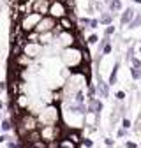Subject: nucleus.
Returning <instances> with one entry per match:
<instances>
[{
    "mask_svg": "<svg viewBox=\"0 0 141 148\" xmlns=\"http://www.w3.org/2000/svg\"><path fill=\"white\" fill-rule=\"evenodd\" d=\"M14 127H16V132H18V138L23 139L28 132L35 131V129H39V120L35 115L28 113V111H23V113L18 116L16 120H12Z\"/></svg>",
    "mask_w": 141,
    "mask_h": 148,
    "instance_id": "1",
    "label": "nucleus"
},
{
    "mask_svg": "<svg viewBox=\"0 0 141 148\" xmlns=\"http://www.w3.org/2000/svg\"><path fill=\"white\" fill-rule=\"evenodd\" d=\"M62 60H64L65 67H67L70 72H76V71L83 65V55H81V49H79L78 46H70V48L62 49Z\"/></svg>",
    "mask_w": 141,
    "mask_h": 148,
    "instance_id": "2",
    "label": "nucleus"
},
{
    "mask_svg": "<svg viewBox=\"0 0 141 148\" xmlns=\"http://www.w3.org/2000/svg\"><path fill=\"white\" fill-rule=\"evenodd\" d=\"M41 18H42V16L37 14V12H30V14L21 16L20 21H18V25H20V28H21L23 34H28V32H32L35 27H37V23L41 21Z\"/></svg>",
    "mask_w": 141,
    "mask_h": 148,
    "instance_id": "3",
    "label": "nucleus"
},
{
    "mask_svg": "<svg viewBox=\"0 0 141 148\" xmlns=\"http://www.w3.org/2000/svg\"><path fill=\"white\" fill-rule=\"evenodd\" d=\"M37 120L42 125H57V122H58V108L53 106V104L46 106L42 109L41 116H37Z\"/></svg>",
    "mask_w": 141,
    "mask_h": 148,
    "instance_id": "4",
    "label": "nucleus"
},
{
    "mask_svg": "<svg viewBox=\"0 0 141 148\" xmlns=\"http://www.w3.org/2000/svg\"><path fill=\"white\" fill-rule=\"evenodd\" d=\"M60 132H62V129L58 125H42V127H39L41 139L46 141V143H49V141H58L62 138Z\"/></svg>",
    "mask_w": 141,
    "mask_h": 148,
    "instance_id": "5",
    "label": "nucleus"
},
{
    "mask_svg": "<svg viewBox=\"0 0 141 148\" xmlns=\"http://www.w3.org/2000/svg\"><path fill=\"white\" fill-rule=\"evenodd\" d=\"M48 16H51L53 20H57V21H60L62 18L69 16V9L65 7V4L62 2V0H57V2H51V4H49Z\"/></svg>",
    "mask_w": 141,
    "mask_h": 148,
    "instance_id": "6",
    "label": "nucleus"
},
{
    "mask_svg": "<svg viewBox=\"0 0 141 148\" xmlns=\"http://www.w3.org/2000/svg\"><path fill=\"white\" fill-rule=\"evenodd\" d=\"M58 21L57 20H53L51 16H42L41 18V21L37 23V27L34 28V32H37V34H46V32H53V28H55Z\"/></svg>",
    "mask_w": 141,
    "mask_h": 148,
    "instance_id": "7",
    "label": "nucleus"
},
{
    "mask_svg": "<svg viewBox=\"0 0 141 148\" xmlns=\"http://www.w3.org/2000/svg\"><path fill=\"white\" fill-rule=\"evenodd\" d=\"M49 0H32V12H37L41 16H48L49 11Z\"/></svg>",
    "mask_w": 141,
    "mask_h": 148,
    "instance_id": "8",
    "label": "nucleus"
},
{
    "mask_svg": "<svg viewBox=\"0 0 141 148\" xmlns=\"http://www.w3.org/2000/svg\"><path fill=\"white\" fill-rule=\"evenodd\" d=\"M42 49H44V48H42L41 44H34V42H27V44H25V48H23V55H27L28 58H32V60H34V58H37L39 55L42 53Z\"/></svg>",
    "mask_w": 141,
    "mask_h": 148,
    "instance_id": "9",
    "label": "nucleus"
},
{
    "mask_svg": "<svg viewBox=\"0 0 141 148\" xmlns=\"http://www.w3.org/2000/svg\"><path fill=\"white\" fill-rule=\"evenodd\" d=\"M138 11H134V7H127V9H123V12L120 14V25L122 27H127L131 21H132V18L136 16Z\"/></svg>",
    "mask_w": 141,
    "mask_h": 148,
    "instance_id": "10",
    "label": "nucleus"
},
{
    "mask_svg": "<svg viewBox=\"0 0 141 148\" xmlns=\"http://www.w3.org/2000/svg\"><path fill=\"white\" fill-rule=\"evenodd\" d=\"M97 94L101 97H108L110 95V85L102 79V76H101L99 71H97Z\"/></svg>",
    "mask_w": 141,
    "mask_h": 148,
    "instance_id": "11",
    "label": "nucleus"
},
{
    "mask_svg": "<svg viewBox=\"0 0 141 148\" xmlns=\"http://www.w3.org/2000/svg\"><path fill=\"white\" fill-rule=\"evenodd\" d=\"M58 25L62 27V30H64V32H70V34H76V21L73 20V18H69V16L62 18V20L58 21Z\"/></svg>",
    "mask_w": 141,
    "mask_h": 148,
    "instance_id": "12",
    "label": "nucleus"
},
{
    "mask_svg": "<svg viewBox=\"0 0 141 148\" xmlns=\"http://www.w3.org/2000/svg\"><path fill=\"white\" fill-rule=\"evenodd\" d=\"M86 102H88V104H86V109H88V113H92V115H99L101 111H102V102H101L99 99L92 97V99H88Z\"/></svg>",
    "mask_w": 141,
    "mask_h": 148,
    "instance_id": "13",
    "label": "nucleus"
},
{
    "mask_svg": "<svg viewBox=\"0 0 141 148\" xmlns=\"http://www.w3.org/2000/svg\"><path fill=\"white\" fill-rule=\"evenodd\" d=\"M65 138H69L73 143H76L78 146L81 145V141H83V138H81V132L78 131V129H67L65 131V134H64Z\"/></svg>",
    "mask_w": 141,
    "mask_h": 148,
    "instance_id": "14",
    "label": "nucleus"
},
{
    "mask_svg": "<svg viewBox=\"0 0 141 148\" xmlns=\"http://www.w3.org/2000/svg\"><path fill=\"white\" fill-rule=\"evenodd\" d=\"M55 34L53 32H46V34H39V44L44 48V46H49V44H53L55 42Z\"/></svg>",
    "mask_w": 141,
    "mask_h": 148,
    "instance_id": "15",
    "label": "nucleus"
},
{
    "mask_svg": "<svg viewBox=\"0 0 141 148\" xmlns=\"http://www.w3.org/2000/svg\"><path fill=\"white\" fill-rule=\"evenodd\" d=\"M97 20H99V25L110 27V25H113V21H115V16H113L110 11H104V12H101V18H97Z\"/></svg>",
    "mask_w": 141,
    "mask_h": 148,
    "instance_id": "16",
    "label": "nucleus"
},
{
    "mask_svg": "<svg viewBox=\"0 0 141 148\" xmlns=\"http://www.w3.org/2000/svg\"><path fill=\"white\" fill-rule=\"evenodd\" d=\"M123 9V4H122V0H111V2L108 4V11L115 16V14H118L120 11ZM116 18V16H115Z\"/></svg>",
    "mask_w": 141,
    "mask_h": 148,
    "instance_id": "17",
    "label": "nucleus"
},
{
    "mask_svg": "<svg viewBox=\"0 0 141 148\" xmlns=\"http://www.w3.org/2000/svg\"><path fill=\"white\" fill-rule=\"evenodd\" d=\"M118 69H120V62L116 60V62L113 64L111 76H110V81H108V85H110V86H111V85H116V81H118Z\"/></svg>",
    "mask_w": 141,
    "mask_h": 148,
    "instance_id": "18",
    "label": "nucleus"
},
{
    "mask_svg": "<svg viewBox=\"0 0 141 148\" xmlns=\"http://www.w3.org/2000/svg\"><path fill=\"white\" fill-rule=\"evenodd\" d=\"M58 148H79L76 143H73L69 138H65V136H62L60 139H58Z\"/></svg>",
    "mask_w": 141,
    "mask_h": 148,
    "instance_id": "19",
    "label": "nucleus"
},
{
    "mask_svg": "<svg viewBox=\"0 0 141 148\" xmlns=\"http://www.w3.org/2000/svg\"><path fill=\"white\" fill-rule=\"evenodd\" d=\"M12 127H14V123H12L11 118H2V120H0V131H2V132L12 131Z\"/></svg>",
    "mask_w": 141,
    "mask_h": 148,
    "instance_id": "20",
    "label": "nucleus"
},
{
    "mask_svg": "<svg viewBox=\"0 0 141 148\" xmlns=\"http://www.w3.org/2000/svg\"><path fill=\"white\" fill-rule=\"evenodd\" d=\"M139 27H141V11L136 12V16L132 18V21L127 25V28L129 30H134V28H139Z\"/></svg>",
    "mask_w": 141,
    "mask_h": 148,
    "instance_id": "21",
    "label": "nucleus"
},
{
    "mask_svg": "<svg viewBox=\"0 0 141 148\" xmlns=\"http://www.w3.org/2000/svg\"><path fill=\"white\" fill-rule=\"evenodd\" d=\"M25 42H34V44H39V34L37 32H28L25 34Z\"/></svg>",
    "mask_w": 141,
    "mask_h": 148,
    "instance_id": "22",
    "label": "nucleus"
},
{
    "mask_svg": "<svg viewBox=\"0 0 141 148\" xmlns=\"http://www.w3.org/2000/svg\"><path fill=\"white\" fill-rule=\"evenodd\" d=\"M86 46H94V44H99V35L95 32H92L90 35H86Z\"/></svg>",
    "mask_w": 141,
    "mask_h": 148,
    "instance_id": "23",
    "label": "nucleus"
},
{
    "mask_svg": "<svg viewBox=\"0 0 141 148\" xmlns=\"http://www.w3.org/2000/svg\"><path fill=\"white\" fill-rule=\"evenodd\" d=\"M99 27V20L97 18H88V23H86V30L88 32H94Z\"/></svg>",
    "mask_w": 141,
    "mask_h": 148,
    "instance_id": "24",
    "label": "nucleus"
},
{
    "mask_svg": "<svg viewBox=\"0 0 141 148\" xmlns=\"http://www.w3.org/2000/svg\"><path fill=\"white\" fill-rule=\"evenodd\" d=\"M101 42H102V41H101ZM102 44H104V42H102ZM111 51H113V44H111V42H108V44H104V46H102V49H101V53H102V57H106V55H110Z\"/></svg>",
    "mask_w": 141,
    "mask_h": 148,
    "instance_id": "25",
    "label": "nucleus"
},
{
    "mask_svg": "<svg viewBox=\"0 0 141 148\" xmlns=\"http://www.w3.org/2000/svg\"><path fill=\"white\" fill-rule=\"evenodd\" d=\"M131 78H132L134 81H138V79H141V69H136V67H131Z\"/></svg>",
    "mask_w": 141,
    "mask_h": 148,
    "instance_id": "26",
    "label": "nucleus"
},
{
    "mask_svg": "<svg viewBox=\"0 0 141 148\" xmlns=\"http://www.w3.org/2000/svg\"><path fill=\"white\" fill-rule=\"evenodd\" d=\"M97 95V86L94 83H88V99H92Z\"/></svg>",
    "mask_w": 141,
    "mask_h": 148,
    "instance_id": "27",
    "label": "nucleus"
},
{
    "mask_svg": "<svg viewBox=\"0 0 141 148\" xmlns=\"http://www.w3.org/2000/svg\"><path fill=\"white\" fill-rule=\"evenodd\" d=\"M115 99H116L118 102H123V101H125V92H123V90L115 92Z\"/></svg>",
    "mask_w": 141,
    "mask_h": 148,
    "instance_id": "28",
    "label": "nucleus"
},
{
    "mask_svg": "<svg viewBox=\"0 0 141 148\" xmlns=\"http://www.w3.org/2000/svg\"><path fill=\"white\" fill-rule=\"evenodd\" d=\"M129 64H131V67H136V69H141V58H131L129 60Z\"/></svg>",
    "mask_w": 141,
    "mask_h": 148,
    "instance_id": "29",
    "label": "nucleus"
},
{
    "mask_svg": "<svg viewBox=\"0 0 141 148\" xmlns=\"http://www.w3.org/2000/svg\"><path fill=\"white\" fill-rule=\"evenodd\" d=\"M115 32H116L115 25H110V27H106V30H104V35H108V37H111V35H115Z\"/></svg>",
    "mask_w": 141,
    "mask_h": 148,
    "instance_id": "30",
    "label": "nucleus"
},
{
    "mask_svg": "<svg viewBox=\"0 0 141 148\" xmlns=\"http://www.w3.org/2000/svg\"><path fill=\"white\" fill-rule=\"evenodd\" d=\"M127 134H129V131H127V129H123V127H120L118 131H116V138H125Z\"/></svg>",
    "mask_w": 141,
    "mask_h": 148,
    "instance_id": "31",
    "label": "nucleus"
},
{
    "mask_svg": "<svg viewBox=\"0 0 141 148\" xmlns=\"http://www.w3.org/2000/svg\"><path fill=\"white\" fill-rule=\"evenodd\" d=\"M122 127H123V129H127V131H129V129L132 127V122H131L129 118H122Z\"/></svg>",
    "mask_w": 141,
    "mask_h": 148,
    "instance_id": "32",
    "label": "nucleus"
},
{
    "mask_svg": "<svg viewBox=\"0 0 141 148\" xmlns=\"http://www.w3.org/2000/svg\"><path fill=\"white\" fill-rule=\"evenodd\" d=\"M7 148H18V141L7 136Z\"/></svg>",
    "mask_w": 141,
    "mask_h": 148,
    "instance_id": "33",
    "label": "nucleus"
},
{
    "mask_svg": "<svg viewBox=\"0 0 141 148\" xmlns=\"http://www.w3.org/2000/svg\"><path fill=\"white\" fill-rule=\"evenodd\" d=\"M81 143H83V145H85L86 148H94V141H92L90 138H85V139H83Z\"/></svg>",
    "mask_w": 141,
    "mask_h": 148,
    "instance_id": "34",
    "label": "nucleus"
},
{
    "mask_svg": "<svg viewBox=\"0 0 141 148\" xmlns=\"http://www.w3.org/2000/svg\"><path fill=\"white\" fill-rule=\"evenodd\" d=\"M104 145L108 146V148H113V146H115V139H111V138H104Z\"/></svg>",
    "mask_w": 141,
    "mask_h": 148,
    "instance_id": "35",
    "label": "nucleus"
},
{
    "mask_svg": "<svg viewBox=\"0 0 141 148\" xmlns=\"http://www.w3.org/2000/svg\"><path fill=\"white\" fill-rule=\"evenodd\" d=\"M134 46H129V49H127V60H131V58H134Z\"/></svg>",
    "mask_w": 141,
    "mask_h": 148,
    "instance_id": "36",
    "label": "nucleus"
},
{
    "mask_svg": "<svg viewBox=\"0 0 141 148\" xmlns=\"http://www.w3.org/2000/svg\"><path fill=\"white\" fill-rule=\"evenodd\" d=\"M34 146H35V148H46V141L39 139V141H35V143H34Z\"/></svg>",
    "mask_w": 141,
    "mask_h": 148,
    "instance_id": "37",
    "label": "nucleus"
},
{
    "mask_svg": "<svg viewBox=\"0 0 141 148\" xmlns=\"http://www.w3.org/2000/svg\"><path fill=\"white\" fill-rule=\"evenodd\" d=\"M46 148H58V141H49V143H46Z\"/></svg>",
    "mask_w": 141,
    "mask_h": 148,
    "instance_id": "38",
    "label": "nucleus"
},
{
    "mask_svg": "<svg viewBox=\"0 0 141 148\" xmlns=\"http://www.w3.org/2000/svg\"><path fill=\"white\" fill-rule=\"evenodd\" d=\"M7 90V81H0V92H5Z\"/></svg>",
    "mask_w": 141,
    "mask_h": 148,
    "instance_id": "39",
    "label": "nucleus"
},
{
    "mask_svg": "<svg viewBox=\"0 0 141 148\" xmlns=\"http://www.w3.org/2000/svg\"><path fill=\"white\" fill-rule=\"evenodd\" d=\"M125 148H138V145H136L134 141H127V143H125Z\"/></svg>",
    "mask_w": 141,
    "mask_h": 148,
    "instance_id": "40",
    "label": "nucleus"
},
{
    "mask_svg": "<svg viewBox=\"0 0 141 148\" xmlns=\"http://www.w3.org/2000/svg\"><path fill=\"white\" fill-rule=\"evenodd\" d=\"M7 141V136L5 134H0V143H5Z\"/></svg>",
    "mask_w": 141,
    "mask_h": 148,
    "instance_id": "41",
    "label": "nucleus"
},
{
    "mask_svg": "<svg viewBox=\"0 0 141 148\" xmlns=\"http://www.w3.org/2000/svg\"><path fill=\"white\" fill-rule=\"evenodd\" d=\"M27 2H32V0H18V4H27Z\"/></svg>",
    "mask_w": 141,
    "mask_h": 148,
    "instance_id": "42",
    "label": "nucleus"
},
{
    "mask_svg": "<svg viewBox=\"0 0 141 148\" xmlns=\"http://www.w3.org/2000/svg\"><path fill=\"white\" fill-rule=\"evenodd\" d=\"M4 106H5V104H4V101H0V111L4 109Z\"/></svg>",
    "mask_w": 141,
    "mask_h": 148,
    "instance_id": "43",
    "label": "nucleus"
},
{
    "mask_svg": "<svg viewBox=\"0 0 141 148\" xmlns=\"http://www.w3.org/2000/svg\"><path fill=\"white\" fill-rule=\"evenodd\" d=\"M23 148H35L34 145H23Z\"/></svg>",
    "mask_w": 141,
    "mask_h": 148,
    "instance_id": "44",
    "label": "nucleus"
},
{
    "mask_svg": "<svg viewBox=\"0 0 141 148\" xmlns=\"http://www.w3.org/2000/svg\"><path fill=\"white\" fill-rule=\"evenodd\" d=\"M132 2H134V4H141V0H132Z\"/></svg>",
    "mask_w": 141,
    "mask_h": 148,
    "instance_id": "45",
    "label": "nucleus"
},
{
    "mask_svg": "<svg viewBox=\"0 0 141 148\" xmlns=\"http://www.w3.org/2000/svg\"><path fill=\"white\" fill-rule=\"evenodd\" d=\"M2 118H4V116H2V111H0V120H2Z\"/></svg>",
    "mask_w": 141,
    "mask_h": 148,
    "instance_id": "46",
    "label": "nucleus"
},
{
    "mask_svg": "<svg viewBox=\"0 0 141 148\" xmlns=\"http://www.w3.org/2000/svg\"><path fill=\"white\" fill-rule=\"evenodd\" d=\"M139 53H141V41H139Z\"/></svg>",
    "mask_w": 141,
    "mask_h": 148,
    "instance_id": "47",
    "label": "nucleus"
},
{
    "mask_svg": "<svg viewBox=\"0 0 141 148\" xmlns=\"http://www.w3.org/2000/svg\"><path fill=\"white\" fill-rule=\"evenodd\" d=\"M49 2H57V0H49Z\"/></svg>",
    "mask_w": 141,
    "mask_h": 148,
    "instance_id": "48",
    "label": "nucleus"
},
{
    "mask_svg": "<svg viewBox=\"0 0 141 148\" xmlns=\"http://www.w3.org/2000/svg\"><path fill=\"white\" fill-rule=\"evenodd\" d=\"M0 11H2V9H0Z\"/></svg>",
    "mask_w": 141,
    "mask_h": 148,
    "instance_id": "49",
    "label": "nucleus"
}]
</instances>
